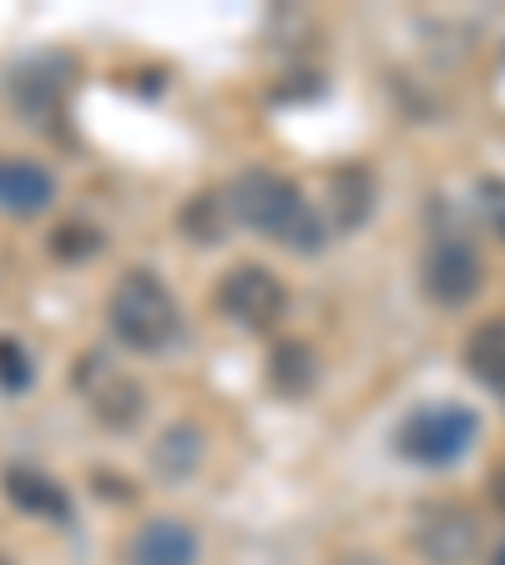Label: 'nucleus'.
<instances>
[{
  "label": "nucleus",
  "instance_id": "2eb2a0df",
  "mask_svg": "<svg viewBox=\"0 0 505 565\" xmlns=\"http://www.w3.org/2000/svg\"><path fill=\"white\" fill-rule=\"evenodd\" d=\"M31 379V364H25V353L15 349L11 339H0V384L6 388H21Z\"/></svg>",
  "mask_w": 505,
  "mask_h": 565
},
{
  "label": "nucleus",
  "instance_id": "4468645a",
  "mask_svg": "<svg viewBox=\"0 0 505 565\" xmlns=\"http://www.w3.org/2000/svg\"><path fill=\"white\" fill-rule=\"evenodd\" d=\"M182 223H188L192 237H218V233H223V217H218V202H212V198H198V202H192Z\"/></svg>",
  "mask_w": 505,
  "mask_h": 565
},
{
  "label": "nucleus",
  "instance_id": "6e6552de",
  "mask_svg": "<svg viewBox=\"0 0 505 565\" xmlns=\"http://www.w3.org/2000/svg\"><path fill=\"white\" fill-rule=\"evenodd\" d=\"M56 202V177L41 162H25V157H0V212L11 217H35Z\"/></svg>",
  "mask_w": 505,
  "mask_h": 565
},
{
  "label": "nucleus",
  "instance_id": "f257e3e1",
  "mask_svg": "<svg viewBox=\"0 0 505 565\" xmlns=\"http://www.w3.org/2000/svg\"><path fill=\"white\" fill-rule=\"evenodd\" d=\"M228 217L263 237H278V243L294 247V253H318L324 237H329L324 212L304 198V188L278 172H269V167H253V172L233 177V188H228Z\"/></svg>",
  "mask_w": 505,
  "mask_h": 565
},
{
  "label": "nucleus",
  "instance_id": "6ab92c4d",
  "mask_svg": "<svg viewBox=\"0 0 505 565\" xmlns=\"http://www.w3.org/2000/svg\"><path fill=\"white\" fill-rule=\"evenodd\" d=\"M491 565H505V545H501V551H495V555H491Z\"/></svg>",
  "mask_w": 505,
  "mask_h": 565
},
{
  "label": "nucleus",
  "instance_id": "7ed1b4c3",
  "mask_svg": "<svg viewBox=\"0 0 505 565\" xmlns=\"http://www.w3.org/2000/svg\"><path fill=\"white\" fill-rule=\"evenodd\" d=\"M475 439H481V414L455 399L414 404L394 424V449H400V459L420 465V470H450V465H460L475 449Z\"/></svg>",
  "mask_w": 505,
  "mask_h": 565
},
{
  "label": "nucleus",
  "instance_id": "39448f33",
  "mask_svg": "<svg viewBox=\"0 0 505 565\" xmlns=\"http://www.w3.org/2000/svg\"><path fill=\"white\" fill-rule=\"evenodd\" d=\"M218 308H223V318H233L238 329L269 333L288 313V288L263 263H238V268H228L218 278Z\"/></svg>",
  "mask_w": 505,
  "mask_h": 565
},
{
  "label": "nucleus",
  "instance_id": "f8f14e48",
  "mask_svg": "<svg viewBox=\"0 0 505 565\" xmlns=\"http://www.w3.org/2000/svg\"><path fill=\"white\" fill-rule=\"evenodd\" d=\"M318 379V359L308 343H283L278 353H273V388L278 394H288V399H298V394H308Z\"/></svg>",
  "mask_w": 505,
  "mask_h": 565
},
{
  "label": "nucleus",
  "instance_id": "423d86ee",
  "mask_svg": "<svg viewBox=\"0 0 505 565\" xmlns=\"http://www.w3.org/2000/svg\"><path fill=\"white\" fill-rule=\"evenodd\" d=\"M481 282H485V263L465 237H435L424 247V263H420V288L424 298L435 308H471L481 298Z\"/></svg>",
  "mask_w": 505,
  "mask_h": 565
},
{
  "label": "nucleus",
  "instance_id": "f3484780",
  "mask_svg": "<svg viewBox=\"0 0 505 565\" xmlns=\"http://www.w3.org/2000/svg\"><path fill=\"white\" fill-rule=\"evenodd\" d=\"M334 565H389V561H379V555H359V551H354V555H339V561H334Z\"/></svg>",
  "mask_w": 505,
  "mask_h": 565
},
{
  "label": "nucleus",
  "instance_id": "20e7f679",
  "mask_svg": "<svg viewBox=\"0 0 505 565\" xmlns=\"http://www.w3.org/2000/svg\"><path fill=\"white\" fill-rule=\"evenodd\" d=\"M410 545L424 565H471L485 545L481 510L465 500H424L410 520Z\"/></svg>",
  "mask_w": 505,
  "mask_h": 565
},
{
  "label": "nucleus",
  "instance_id": "1a4fd4ad",
  "mask_svg": "<svg viewBox=\"0 0 505 565\" xmlns=\"http://www.w3.org/2000/svg\"><path fill=\"white\" fill-rule=\"evenodd\" d=\"M198 535L182 520H147L127 545V565H192Z\"/></svg>",
  "mask_w": 505,
  "mask_h": 565
},
{
  "label": "nucleus",
  "instance_id": "ddd939ff",
  "mask_svg": "<svg viewBox=\"0 0 505 565\" xmlns=\"http://www.w3.org/2000/svg\"><path fill=\"white\" fill-rule=\"evenodd\" d=\"M334 192H339V202H344V227H354L359 217H369V198H375V188H369L365 167H344V172L334 177Z\"/></svg>",
  "mask_w": 505,
  "mask_h": 565
},
{
  "label": "nucleus",
  "instance_id": "0eeeda50",
  "mask_svg": "<svg viewBox=\"0 0 505 565\" xmlns=\"http://www.w3.org/2000/svg\"><path fill=\"white\" fill-rule=\"evenodd\" d=\"M76 388H82V399L92 404V414L106 424V429H131L147 409V394L131 374H122L106 353H86L82 364H76Z\"/></svg>",
  "mask_w": 505,
  "mask_h": 565
},
{
  "label": "nucleus",
  "instance_id": "dca6fc26",
  "mask_svg": "<svg viewBox=\"0 0 505 565\" xmlns=\"http://www.w3.org/2000/svg\"><path fill=\"white\" fill-rule=\"evenodd\" d=\"M491 505L505 515V459H501V465H495V470H491Z\"/></svg>",
  "mask_w": 505,
  "mask_h": 565
},
{
  "label": "nucleus",
  "instance_id": "9d476101",
  "mask_svg": "<svg viewBox=\"0 0 505 565\" xmlns=\"http://www.w3.org/2000/svg\"><path fill=\"white\" fill-rule=\"evenodd\" d=\"M465 369L475 374V384H485L495 399L505 404V318H485L481 329L465 343Z\"/></svg>",
  "mask_w": 505,
  "mask_h": 565
},
{
  "label": "nucleus",
  "instance_id": "9b49d317",
  "mask_svg": "<svg viewBox=\"0 0 505 565\" xmlns=\"http://www.w3.org/2000/svg\"><path fill=\"white\" fill-rule=\"evenodd\" d=\"M6 494L25 515H46V520H66V490L41 470H11L6 475Z\"/></svg>",
  "mask_w": 505,
  "mask_h": 565
},
{
  "label": "nucleus",
  "instance_id": "a211bd4d",
  "mask_svg": "<svg viewBox=\"0 0 505 565\" xmlns=\"http://www.w3.org/2000/svg\"><path fill=\"white\" fill-rule=\"evenodd\" d=\"M495 223H501V233H505V202H501V207H495Z\"/></svg>",
  "mask_w": 505,
  "mask_h": 565
},
{
  "label": "nucleus",
  "instance_id": "f03ea898",
  "mask_svg": "<svg viewBox=\"0 0 505 565\" xmlns=\"http://www.w3.org/2000/svg\"><path fill=\"white\" fill-rule=\"evenodd\" d=\"M106 323L127 349L137 353H167L182 333V308H177L172 288L157 273L131 268L117 278L112 298H106Z\"/></svg>",
  "mask_w": 505,
  "mask_h": 565
}]
</instances>
